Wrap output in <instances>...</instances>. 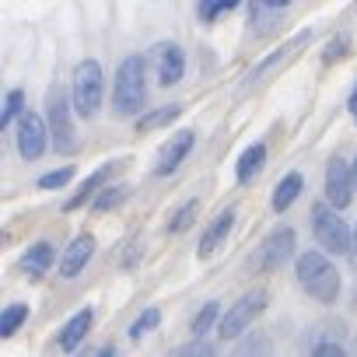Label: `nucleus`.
<instances>
[{"instance_id": "obj_1", "label": "nucleus", "mask_w": 357, "mask_h": 357, "mask_svg": "<svg viewBox=\"0 0 357 357\" xmlns=\"http://www.w3.org/2000/svg\"><path fill=\"white\" fill-rule=\"evenodd\" d=\"M147 60L144 56H126L116 70V88H112V109L116 116H133L147 102V81H144Z\"/></svg>"}, {"instance_id": "obj_2", "label": "nucleus", "mask_w": 357, "mask_h": 357, "mask_svg": "<svg viewBox=\"0 0 357 357\" xmlns=\"http://www.w3.org/2000/svg\"><path fill=\"white\" fill-rule=\"evenodd\" d=\"M298 284L322 305H333L340 298V270L322 252H301L298 256Z\"/></svg>"}, {"instance_id": "obj_3", "label": "nucleus", "mask_w": 357, "mask_h": 357, "mask_svg": "<svg viewBox=\"0 0 357 357\" xmlns=\"http://www.w3.org/2000/svg\"><path fill=\"white\" fill-rule=\"evenodd\" d=\"M102 95H105V77H102V63L98 60H81L70 81V102L77 109V116L91 119L102 109Z\"/></svg>"}, {"instance_id": "obj_4", "label": "nucleus", "mask_w": 357, "mask_h": 357, "mask_svg": "<svg viewBox=\"0 0 357 357\" xmlns=\"http://www.w3.org/2000/svg\"><path fill=\"white\" fill-rule=\"evenodd\" d=\"M74 102L67 98V91L60 84L50 88L46 95V116H50V144L56 154H74L77 151V133H74V119H70Z\"/></svg>"}, {"instance_id": "obj_5", "label": "nucleus", "mask_w": 357, "mask_h": 357, "mask_svg": "<svg viewBox=\"0 0 357 357\" xmlns=\"http://www.w3.org/2000/svg\"><path fill=\"white\" fill-rule=\"evenodd\" d=\"M312 231H315V242H319L326 252H333V256H343V252L354 249L350 228L343 225V218H340L329 204H315V207H312Z\"/></svg>"}, {"instance_id": "obj_6", "label": "nucleus", "mask_w": 357, "mask_h": 357, "mask_svg": "<svg viewBox=\"0 0 357 357\" xmlns=\"http://www.w3.org/2000/svg\"><path fill=\"white\" fill-rule=\"evenodd\" d=\"M263 308H266V291H263V287L249 291L245 298H238V301L228 308V315L221 319L218 336H221V340H235V336H242V333L263 315Z\"/></svg>"}, {"instance_id": "obj_7", "label": "nucleus", "mask_w": 357, "mask_h": 357, "mask_svg": "<svg viewBox=\"0 0 357 357\" xmlns=\"http://www.w3.org/2000/svg\"><path fill=\"white\" fill-rule=\"evenodd\" d=\"M291 256H294V231H291V228H277V231L259 245V252L249 259V266H252L256 273H270V270H280Z\"/></svg>"}, {"instance_id": "obj_8", "label": "nucleus", "mask_w": 357, "mask_h": 357, "mask_svg": "<svg viewBox=\"0 0 357 357\" xmlns=\"http://www.w3.org/2000/svg\"><path fill=\"white\" fill-rule=\"evenodd\" d=\"M15 140H18V154H22L25 161L43 158V154H46V144H50V130H46L43 116L25 112V116L18 119V133H15Z\"/></svg>"}, {"instance_id": "obj_9", "label": "nucleus", "mask_w": 357, "mask_h": 357, "mask_svg": "<svg viewBox=\"0 0 357 357\" xmlns=\"http://www.w3.org/2000/svg\"><path fill=\"white\" fill-rule=\"evenodd\" d=\"M350 200H354L350 168H347L343 158H329V165H326V204L333 211H343V207H350Z\"/></svg>"}, {"instance_id": "obj_10", "label": "nucleus", "mask_w": 357, "mask_h": 357, "mask_svg": "<svg viewBox=\"0 0 357 357\" xmlns=\"http://www.w3.org/2000/svg\"><path fill=\"white\" fill-rule=\"evenodd\" d=\"M151 63H154V74H158V81L165 88L178 84V77H183V70H186V56H183V50H178L175 43L151 46Z\"/></svg>"}, {"instance_id": "obj_11", "label": "nucleus", "mask_w": 357, "mask_h": 357, "mask_svg": "<svg viewBox=\"0 0 357 357\" xmlns=\"http://www.w3.org/2000/svg\"><path fill=\"white\" fill-rule=\"evenodd\" d=\"M193 144H197V133H193V130H178V133H172V137L161 144V151H158V165H154V172H158V175H172L178 165L186 161V154L193 151Z\"/></svg>"}, {"instance_id": "obj_12", "label": "nucleus", "mask_w": 357, "mask_h": 357, "mask_svg": "<svg viewBox=\"0 0 357 357\" xmlns=\"http://www.w3.org/2000/svg\"><path fill=\"white\" fill-rule=\"evenodd\" d=\"M91 252H95V238L91 235H77L70 245H67V252H63V259H60V277H77L84 266H88V259H91Z\"/></svg>"}, {"instance_id": "obj_13", "label": "nucleus", "mask_w": 357, "mask_h": 357, "mask_svg": "<svg viewBox=\"0 0 357 357\" xmlns=\"http://www.w3.org/2000/svg\"><path fill=\"white\" fill-rule=\"evenodd\" d=\"M308 39H312V32H301V36H294L291 43H284V46H280V50H277L273 56H266V60H263V63H259V67H256V70L249 74V81H245L242 88H252V84H259V81H263V77H266L270 70H277V67H280L284 60H291V56H294V50H298V46H305Z\"/></svg>"}, {"instance_id": "obj_14", "label": "nucleus", "mask_w": 357, "mask_h": 357, "mask_svg": "<svg viewBox=\"0 0 357 357\" xmlns=\"http://www.w3.org/2000/svg\"><path fill=\"white\" fill-rule=\"evenodd\" d=\"M231 225H235V211H225V214H218V221L204 231V238H200V259H211L221 245H225V238H228V231H231Z\"/></svg>"}, {"instance_id": "obj_15", "label": "nucleus", "mask_w": 357, "mask_h": 357, "mask_svg": "<svg viewBox=\"0 0 357 357\" xmlns=\"http://www.w3.org/2000/svg\"><path fill=\"white\" fill-rule=\"evenodd\" d=\"M91 308H81L77 315H70L67 319V326L60 329V350H67V354H74L77 350V343L88 336V329H91Z\"/></svg>"}, {"instance_id": "obj_16", "label": "nucleus", "mask_w": 357, "mask_h": 357, "mask_svg": "<svg viewBox=\"0 0 357 357\" xmlns=\"http://www.w3.org/2000/svg\"><path fill=\"white\" fill-rule=\"evenodd\" d=\"M301 190H305V178H301V172H287L280 183H277V190H273V197H270V207L277 211V214H284L298 197H301Z\"/></svg>"}, {"instance_id": "obj_17", "label": "nucleus", "mask_w": 357, "mask_h": 357, "mask_svg": "<svg viewBox=\"0 0 357 357\" xmlns=\"http://www.w3.org/2000/svg\"><path fill=\"white\" fill-rule=\"evenodd\" d=\"M284 11H287V4H266V0H256V4H249V18H252V29H256L259 36L273 32V29L280 25Z\"/></svg>"}, {"instance_id": "obj_18", "label": "nucleus", "mask_w": 357, "mask_h": 357, "mask_svg": "<svg viewBox=\"0 0 357 357\" xmlns=\"http://www.w3.org/2000/svg\"><path fill=\"white\" fill-rule=\"evenodd\" d=\"M50 263H53V245H50V242H36L29 252H22L18 270H22V273H46Z\"/></svg>"}, {"instance_id": "obj_19", "label": "nucleus", "mask_w": 357, "mask_h": 357, "mask_svg": "<svg viewBox=\"0 0 357 357\" xmlns=\"http://www.w3.org/2000/svg\"><path fill=\"white\" fill-rule=\"evenodd\" d=\"M263 161H266V144H249L238 158V172H235L238 183H252V178L259 175V168H263Z\"/></svg>"}, {"instance_id": "obj_20", "label": "nucleus", "mask_w": 357, "mask_h": 357, "mask_svg": "<svg viewBox=\"0 0 357 357\" xmlns=\"http://www.w3.org/2000/svg\"><path fill=\"white\" fill-rule=\"evenodd\" d=\"M116 168H119V161H116V165H105V168H98V172L88 178V183H84V186H81V190H77V193H74L67 204H63V211H77V207H81V204H84V200H88V197H91V193H95L102 183H105V178L116 172Z\"/></svg>"}, {"instance_id": "obj_21", "label": "nucleus", "mask_w": 357, "mask_h": 357, "mask_svg": "<svg viewBox=\"0 0 357 357\" xmlns=\"http://www.w3.org/2000/svg\"><path fill=\"white\" fill-rule=\"evenodd\" d=\"M178 112H183V105H165V109H154V112L140 116L137 130H140V133H151V130H158V126H165V123L178 119Z\"/></svg>"}, {"instance_id": "obj_22", "label": "nucleus", "mask_w": 357, "mask_h": 357, "mask_svg": "<svg viewBox=\"0 0 357 357\" xmlns=\"http://www.w3.org/2000/svg\"><path fill=\"white\" fill-rule=\"evenodd\" d=\"M25 319H29V305H8L4 308V315H0V336H15L22 326H25Z\"/></svg>"}, {"instance_id": "obj_23", "label": "nucleus", "mask_w": 357, "mask_h": 357, "mask_svg": "<svg viewBox=\"0 0 357 357\" xmlns=\"http://www.w3.org/2000/svg\"><path fill=\"white\" fill-rule=\"evenodd\" d=\"M126 197H130V186H126V183H116V186H109V190H102V193L95 197V211H98V214H102V211H112V207H119Z\"/></svg>"}, {"instance_id": "obj_24", "label": "nucleus", "mask_w": 357, "mask_h": 357, "mask_svg": "<svg viewBox=\"0 0 357 357\" xmlns=\"http://www.w3.org/2000/svg\"><path fill=\"white\" fill-rule=\"evenodd\" d=\"M197 211H200V200H190V204H183V207L175 211V218L168 221V231H172V235L186 231V228H190V225L197 221Z\"/></svg>"}, {"instance_id": "obj_25", "label": "nucleus", "mask_w": 357, "mask_h": 357, "mask_svg": "<svg viewBox=\"0 0 357 357\" xmlns=\"http://www.w3.org/2000/svg\"><path fill=\"white\" fill-rule=\"evenodd\" d=\"M214 322H218V301H207V305L197 312V319H193V336L204 340V336L214 329Z\"/></svg>"}, {"instance_id": "obj_26", "label": "nucleus", "mask_w": 357, "mask_h": 357, "mask_svg": "<svg viewBox=\"0 0 357 357\" xmlns=\"http://www.w3.org/2000/svg\"><path fill=\"white\" fill-rule=\"evenodd\" d=\"M158 322H161V312H158V308H144V312H140V319L130 326V340H140V336H147V333H151Z\"/></svg>"}, {"instance_id": "obj_27", "label": "nucleus", "mask_w": 357, "mask_h": 357, "mask_svg": "<svg viewBox=\"0 0 357 357\" xmlns=\"http://www.w3.org/2000/svg\"><path fill=\"white\" fill-rule=\"evenodd\" d=\"M74 178V165H67V168H56V172H46L43 178H39V190H60V186H67Z\"/></svg>"}, {"instance_id": "obj_28", "label": "nucleus", "mask_w": 357, "mask_h": 357, "mask_svg": "<svg viewBox=\"0 0 357 357\" xmlns=\"http://www.w3.org/2000/svg\"><path fill=\"white\" fill-rule=\"evenodd\" d=\"M22 105H25V91L22 88H15V91H8V98H4V116H0V123H11L18 112H22Z\"/></svg>"}, {"instance_id": "obj_29", "label": "nucleus", "mask_w": 357, "mask_h": 357, "mask_svg": "<svg viewBox=\"0 0 357 357\" xmlns=\"http://www.w3.org/2000/svg\"><path fill=\"white\" fill-rule=\"evenodd\" d=\"M228 11H235V4H228V0H207V4H200V22L211 25L214 18H221Z\"/></svg>"}, {"instance_id": "obj_30", "label": "nucleus", "mask_w": 357, "mask_h": 357, "mask_svg": "<svg viewBox=\"0 0 357 357\" xmlns=\"http://www.w3.org/2000/svg\"><path fill=\"white\" fill-rule=\"evenodd\" d=\"M175 357H218V350H214L207 340H193V343H186V347H178Z\"/></svg>"}, {"instance_id": "obj_31", "label": "nucleus", "mask_w": 357, "mask_h": 357, "mask_svg": "<svg viewBox=\"0 0 357 357\" xmlns=\"http://www.w3.org/2000/svg\"><path fill=\"white\" fill-rule=\"evenodd\" d=\"M312 357H347V350H343L340 343H329V340H322V343H315Z\"/></svg>"}, {"instance_id": "obj_32", "label": "nucleus", "mask_w": 357, "mask_h": 357, "mask_svg": "<svg viewBox=\"0 0 357 357\" xmlns=\"http://www.w3.org/2000/svg\"><path fill=\"white\" fill-rule=\"evenodd\" d=\"M95 357H119V350H116V347H105V350H98Z\"/></svg>"}, {"instance_id": "obj_33", "label": "nucleus", "mask_w": 357, "mask_h": 357, "mask_svg": "<svg viewBox=\"0 0 357 357\" xmlns=\"http://www.w3.org/2000/svg\"><path fill=\"white\" fill-rule=\"evenodd\" d=\"M350 116L357 119V88H354V95H350Z\"/></svg>"}, {"instance_id": "obj_34", "label": "nucleus", "mask_w": 357, "mask_h": 357, "mask_svg": "<svg viewBox=\"0 0 357 357\" xmlns=\"http://www.w3.org/2000/svg\"><path fill=\"white\" fill-rule=\"evenodd\" d=\"M350 178H354V190H357V158H354V165H350Z\"/></svg>"}, {"instance_id": "obj_35", "label": "nucleus", "mask_w": 357, "mask_h": 357, "mask_svg": "<svg viewBox=\"0 0 357 357\" xmlns=\"http://www.w3.org/2000/svg\"><path fill=\"white\" fill-rule=\"evenodd\" d=\"M350 259H354V266H357V231H354V249H350Z\"/></svg>"}]
</instances>
